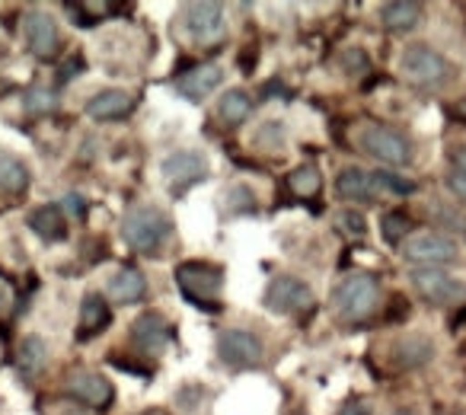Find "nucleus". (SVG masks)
Returning <instances> with one entry per match:
<instances>
[{"mask_svg":"<svg viewBox=\"0 0 466 415\" xmlns=\"http://www.w3.org/2000/svg\"><path fill=\"white\" fill-rule=\"evenodd\" d=\"M169 230H173V224H169L167 211L154 205H137L125 211L122 218V237L141 253H157L169 240Z\"/></svg>","mask_w":466,"mask_h":415,"instance_id":"f257e3e1","label":"nucleus"},{"mask_svg":"<svg viewBox=\"0 0 466 415\" xmlns=\"http://www.w3.org/2000/svg\"><path fill=\"white\" fill-rule=\"evenodd\" d=\"M332 307L342 319H368L370 313L380 307V285L374 275L355 272L349 278L339 281V288L332 291Z\"/></svg>","mask_w":466,"mask_h":415,"instance_id":"f03ea898","label":"nucleus"},{"mask_svg":"<svg viewBox=\"0 0 466 415\" xmlns=\"http://www.w3.org/2000/svg\"><path fill=\"white\" fill-rule=\"evenodd\" d=\"M355 141L364 154L387 163V167H406V163L412 160V144H409V137L402 135V131L390 128V125H380V122L361 125V128L355 131Z\"/></svg>","mask_w":466,"mask_h":415,"instance_id":"7ed1b4c3","label":"nucleus"},{"mask_svg":"<svg viewBox=\"0 0 466 415\" xmlns=\"http://www.w3.org/2000/svg\"><path fill=\"white\" fill-rule=\"evenodd\" d=\"M176 281H179L182 294H186L192 304L208 307V310H218V300L220 288H224V275H220L218 266H208V262H182L176 268Z\"/></svg>","mask_w":466,"mask_h":415,"instance_id":"20e7f679","label":"nucleus"},{"mask_svg":"<svg viewBox=\"0 0 466 415\" xmlns=\"http://www.w3.org/2000/svg\"><path fill=\"white\" fill-rule=\"evenodd\" d=\"M402 256L419 268H434V266H444V262L457 259L460 247H457V240H451L447 234L421 230V234H412L402 243Z\"/></svg>","mask_w":466,"mask_h":415,"instance_id":"39448f33","label":"nucleus"},{"mask_svg":"<svg viewBox=\"0 0 466 415\" xmlns=\"http://www.w3.org/2000/svg\"><path fill=\"white\" fill-rule=\"evenodd\" d=\"M400 71L406 80L419 86H438L441 80H447L451 65L444 61V55H438L428 46H409L400 58Z\"/></svg>","mask_w":466,"mask_h":415,"instance_id":"423d86ee","label":"nucleus"},{"mask_svg":"<svg viewBox=\"0 0 466 415\" xmlns=\"http://www.w3.org/2000/svg\"><path fill=\"white\" fill-rule=\"evenodd\" d=\"M412 288L438 307H457L466 304V285L453 275L441 272V268H415L412 272Z\"/></svg>","mask_w":466,"mask_h":415,"instance_id":"0eeeda50","label":"nucleus"},{"mask_svg":"<svg viewBox=\"0 0 466 415\" xmlns=\"http://www.w3.org/2000/svg\"><path fill=\"white\" fill-rule=\"evenodd\" d=\"M218 358L230 368H256L266 358V345L249 329H224L218 336Z\"/></svg>","mask_w":466,"mask_h":415,"instance_id":"6e6552de","label":"nucleus"},{"mask_svg":"<svg viewBox=\"0 0 466 415\" xmlns=\"http://www.w3.org/2000/svg\"><path fill=\"white\" fill-rule=\"evenodd\" d=\"M179 23L188 39L195 42H218L227 29L224 7L220 4H188V7H182Z\"/></svg>","mask_w":466,"mask_h":415,"instance_id":"1a4fd4ad","label":"nucleus"},{"mask_svg":"<svg viewBox=\"0 0 466 415\" xmlns=\"http://www.w3.org/2000/svg\"><path fill=\"white\" fill-rule=\"evenodd\" d=\"M310 304H313L310 285H304V281L294 278V275H279V278L268 281L266 307L272 313L288 317V313H298V310H304V307H310Z\"/></svg>","mask_w":466,"mask_h":415,"instance_id":"9d476101","label":"nucleus"},{"mask_svg":"<svg viewBox=\"0 0 466 415\" xmlns=\"http://www.w3.org/2000/svg\"><path fill=\"white\" fill-rule=\"evenodd\" d=\"M160 173H163V179L169 182V188H173V192H182V188H188L192 182L205 179V176H208V160H205V154H201V150H176V154L163 157Z\"/></svg>","mask_w":466,"mask_h":415,"instance_id":"9b49d317","label":"nucleus"},{"mask_svg":"<svg viewBox=\"0 0 466 415\" xmlns=\"http://www.w3.org/2000/svg\"><path fill=\"white\" fill-rule=\"evenodd\" d=\"M23 29H26V42L33 48L35 58H55L61 52V33H58V23L52 20L48 14L42 10H29L23 16Z\"/></svg>","mask_w":466,"mask_h":415,"instance_id":"f8f14e48","label":"nucleus"},{"mask_svg":"<svg viewBox=\"0 0 466 415\" xmlns=\"http://www.w3.org/2000/svg\"><path fill=\"white\" fill-rule=\"evenodd\" d=\"M336 192L345 201H377V195L387 192V188H383L380 173H368L361 167H345L336 176Z\"/></svg>","mask_w":466,"mask_h":415,"instance_id":"ddd939ff","label":"nucleus"},{"mask_svg":"<svg viewBox=\"0 0 466 415\" xmlns=\"http://www.w3.org/2000/svg\"><path fill=\"white\" fill-rule=\"evenodd\" d=\"M67 393L90 409H109L112 400H116V390H112L109 377L96 374V370H77L67 380Z\"/></svg>","mask_w":466,"mask_h":415,"instance_id":"4468645a","label":"nucleus"},{"mask_svg":"<svg viewBox=\"0 0 466 415\" xmlns=\"http://www.w3.org/2000/svg\"><path fill=\"white\" fill-rule=\"evenodd\" d=\"M169 339H173V329H169L163 313H141V317L131 323V342L141 351H160Z\"/></svg>","mask_w":466,"mask_h":415,"instance_id":"2eb2a0df","label":"nucleus"},{"mask_svg":"<svg viewBox=\"0 0 466 415\" xmlns=\"http://www.w3.org/2000/svg\"><path fill=\"white\" fill-rule=\"evenodd\" d=\"M220 80H224V71H220L218 65H198V67H192V71L179 74V77L173 80V86H176V90H179L186 99L198 103V99H205L208 93L218 90Z\"/></svg>","mask_w":466,"mask_h":415,"instance_id":"dca6fc26","label":"nucleus"},{"mask_svg":"<svg viewBox=\"0 0 466 415\" xmlns=\"http://www.w3.org/2000/svg\"><path fill=\"white\" fill-rule=\"evenodd\" d=\"M390 358H393V364L400 370L425 368V364L434 358V342L428 336H402V339H396V342H393Z\"/></svg>","mask_w":466,"mask_h":415,"instance_id":"f3484780","label":"nucleus"},{"mask_svg":"<svg viewBox=\"0 0 466 415\" xmlns=\"http://www.w3.org/2000/svg\"><path fill=\"white\" fill-rule=\"evenodd\" d=\"M131 109H135V96L128 90H103L86 103V116L93 122H116V118L128 116Z\"/></svg>","mask_w":466,"mask_h":415,"instance_id":"a211bd4d","label":"nucleus"},{"mask_svg":"<svg viewBox=\"0 0 466 415\" xmlns=\"http://www.w3.org/2000/svg\"><path fill=\"white\" fill-rule=\"evenodd\" d=\"M380 23L390 33H409L421 23V7L412 0H393L380 7Z\"/></svg>","mask_w":466,"mask_h":415,"instance_id":"6ab92c4d","label":"nucleus"},{"mask_svg":"<svg viewBox=\"0 0 466 415\" xmlns=\"http://www.w3.org/2000/svg\"><path fill=\"white\" fill-rule=\"evenodd\" d=\"M109 323H112L109 304H106L99 294H86V298L80 300V336L84 339L96 336V332L109 329Z\"/></svg>","mask_w":466,"mask_h":415,"instance_id":"aec40b11","label":"nucleus"},{"mask_svg":"<svg viewBox=\"0 0 466 415\" xmlns=\"http://www.w3.org/2000/svg\"><path fill=\"white\" fill-rule=\"evenodd\" d=\"M109 294L118 304H137V300L147 298V281L137 268H118L109 281Z\"/></svg>","mask_w":466,"mask_h":415,"instance_id":"412c9836","label":"nucleus"},{"mask_svg":"<svg viewBox=\"0 0 466 415\" xmlns=\"http://www.w3.org/2000/svg\"><path fill=\"white\" fill-rule=\"evenodd\" d=\"M29 228H33V234H39L42 240H61V237L67 234V221L58 205L35 208L33 215H29Z\"/></svg>","mask_w":466,"mask_h":415,"instance_id":"4be33fe9","label":"nucleus"},{"mask_svg":"<svg viewBox=\"0 0 466 415\" xmlns=\"http://www.w3.org/2000/svg\"><path fill=\"white\" fill-rule=\"evenodd\" d=\"M29 188V167L20 157L0 150V192L7 195H20Z\"/></svg>","mask_w":466,"mask_h":415,"instance_id":"5701e85b","label":"nucleus"},{"mask_svg":"<svg viewBox=\"0 0 466 415\" xmlns=\"http://www.w3.org/2000/svg\"><path fill=\"white\" fill-rule=\"evenodd\" d=\"M249 112H253V96H249L247 90H240V86L227 90L218 103V116L224 118V125H230V128H237V125L247 122Z\"/></svg>","mask_w":466,"mask_h":415,"instance_id":"b1692460","label":"nucleus"},{"mask_svg":"<svg viewBox=\"0 0 466 415\" xmlns=\"http://www.w3.org/2000/svg\"><path fill=\"white\" fill-rule=\"evenodd\" d=\"M48 364V345L42 336H26L20 342V351H16V368L23 370L26 377L42 374Z\"/></svg>","mask_w":466,"mask_h":415,"instance_id":"393cba45","label":"nucleus"},{"mask_svg":"<svg viewBox=\"0 0 466 415\" xmlns=\"http://www.w3.org/2000/svg\"><path fill=\"white\" fill-rule=\"evenodd\" d=\"M288 186H291V192L298 195V198H313V195L319 192V186H323V176H319L317 167H298L291 176H288Z\"/></svg>","mask_w":466,"mask_h":415,"instance_id":"a878e982","label":"nucleus"},{"mask_svg":"<svg viewBox=\"0 0 466 415\" xmlns=\"http://www.w3.org/2000/svg\"><path fill=\"white\" fill-rule=\"evenodd\" d=\"M380 230L387 243H406V237L412 234V221H409V215H402V211H390V215L383 218Z\"/></svg>","mask_w":466,"mask_h":415,"instance_id":"bb28decb","label":"nucleus"},{"mask_svg":"<svg viewBox=\"0 0 466 415\" xmlns=\"http://www.w3.org/2000/svg\"><path fill=\"white\" fill-rule=\"evenodd\" d=\"M256 144L262 150H281L285 147V128L279 122H266L259 131H256Z\"/></svg>","mask_w":466,"mask_h":415,"instance_id":"cd10ccee","label":"nucleus"},{"mask_svg":"<svg viewBox=\"0 0 466 415\" xmlns=\"http://www.w3.org/2000/svg\"><path fill=\"white\" fill-rule=\"evenodd\" d=\"M55 106H58V99H55L52 90H42V86H35V90L26 93V109L35 112V116H46V112H55Z\"/></svg>","mask_w":466,"mask_h":415,"instance_id":"c85d7f7f","label":"nucleus"},{"mask_svg":"<svg viewBox=\"0 0 466 415\" xmlns=\"http://www.w3.org/2000/svg\"><path fill=\"white\" fill-rule=\"evenodd\" d=\"M339 230L349 237H364L368 234V224H364V218L358 211H342L339 215Z\"/></svg>","mask_w":466,"mask_h":415,"instance_id":"c756f323","label":"nucleus"},{"mask_svg":"<svg viewBox=\"0 0 466 415\" xmlns=\"http://www.w3.org/2000/svg\"><path fill=\"white\" fill-rule=\"evenodd\" d=\"M447 186H451V192L457 195L460 201H466V173H457V169H453V173L447 176Z\"/></svg>","mask_w":466,"mask_h":415,"instance_id":"7c9ffc66","label":"nucleus"},{"mask_svg":"<svg viewBox=\"0 0 466 415\" xmlns=\"http://www.w3.org/2000/svg\"><path fill=\"white\" fill-rule=\"evenodd\" d=\"M336 415H374V409H370L364 400H355V402H345V406L339 409Z\"/></svg>","mask_w":466,"mask_h":415,"instance_id":"2f4dec72","label":"nucleus"},{"mask_svg":"<svg viewBox=\"0 0 466 415\" xmlns=\"http://www.w3.org/2000/svg\"><path fill=\"white\" fill-rule=\"evenodd\" d=\"M65 205H67V211H71V215H77V218H84V211H86V205H84V198H80V195H67L65 198Z\"/></svg>","mask_w":466,"mask_h":415,"instance_id":"473e14b6","label":"nucleus"},{"mask_svg":"<svg viewBox=\"0 0 466 415\" xmlns=\"http://www.w3.org/2000/svg\"><path fill=\"white\" fill-rule=\"evenodd\" d=\"M453 167H457V173H466V147L453 150Z\"/></svg>","mask_w":466,"mask_h":415,"instance_id":"72a5a7b5","label":"nucleus"},{"mask_svg":"<svg viewBox=\"0 0 466 415\" xmlns=\"http://www.w3.org/2000/svg\"><path fill=\"white\" fill-rule=\"evenodd\" d=\"M457 116L466 122V99H460V103H457Z\"/></svg>","mask_w":466,"mask_h":415,"instance_id":"f704fd0d","label":"nucleus"},{"mask_svg":"<svg viewBox=\"0 0 466 415\" xmlns=\"http://www.w3.org/2000/svg\"><path fill=\"white\" fill-rule=\"evenodd\" d=\"M393 415H419V412H412V409H400V412H393Z\"/></svg>","mask_w":466,"mask_h":415,"instance_id":"c9c22d12","label":"nucleus"}]
</instances>
